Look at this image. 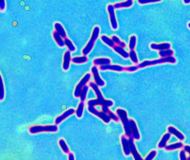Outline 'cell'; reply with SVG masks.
Returning <instances> with one entry per match:
<instances>
[{
  "mask_svg": "<svg viewBox=\"0 0 190 160\" xmlns=\"http://www.w3.org/2000/svg\"><path fill=\"white\" fill-rule=\"evenodd\" d=\"M84 105H85V103H84V101H81V102L79 104V105H78V108L75 112L76 116V117H78V118H81V117H83Z\"/></svg>",
  "mask_w": 190,
  "mask_h": 160,
  "instance_id": "26",
  "label": "cell"
},
{
  "mask_svg": "<svg viewBox=\"0 0 190 160\" xmlns=\"http://www.w3.org/2000/svg\"><path fill=\"white\" fill-rule=\"evenodd\" d=\"M183 3L185 4H188L190 3V0H183Z\"/></svg>",
  "mask_w": 190,
  "mask_h": 160,
  "instance_id": "44",
  "label": "cell"
},
{
  "mask_svg": "<svg viewBox=\"0 0 190 160\" xmlns=\"http://www.w3.org/2000/svg\"><path fill=\"white\" fill-rule=\"evenodd\" d=\"M111 62V60L107 57L96 58L93 60V64L96 66L108 65Z\"/></svg>",
  "mask_w": 190,
  "mask_h": 160,
  "instance_id": "18",
  "label": "cell"
},
{
  "mask_svg": "<svg viewBox=\"0 0 190 160\" xmlns=\"http://www.w3.org/2000/svg\"><path fill=\"white\" fill-rule=\"evenodd\" d=\"M6 8L5 0H0V10L1 11L5 10Z\"/></svg>",
  "mask_w": 190,
  "mask_h": 160,
  "instance_id": "40",
  "label": "cell"
},
{
  "mask_svg": "<svg viewBox=\"0 0 190 160\" xmlns=\"http://www.w3.org/2000/svg\"><path fill=\"white\" fill-rule=\"evenodd\" d=\"M158 54L161 57H169L174 55V52L172 49H169L160 51Z\"/></svg>",
  "mask_w": 190,
  "mask_h": 160,
  "instance_id": "29",
  "label": "cell"
},
{
  "mask_svg": "<svg viewBox=\"0 0 190 160\" xmlns=\"http://www.w3.org/2000/svg\"><path fill=\"white\" fill-rule=\"evenodd\" d=\"M99 69L100 71H113L118 72H121L124 71V67L122 66L118 65H102L100 66Z\"/></svg>",
  "mask_w": 190,
  "mask_h": 160,
  "instance_id": "13",
  "label": "cell"
},
{
  "mask_svg": "<svg viewBox=\"0 0 190 160\" xmlns=\"http://www.w3.org/2000/svg\"><path fill=\"white\" fill-rule=\"evenodd\" d=\"M59 144L61 149L63 150V151L65 153H67V154L69 153V149L64 139H60L59 141Z\"/></svg>",
  "mask_w": 190,
  "mask_h": 160,
  "instance_id": "28",
  "label": "cell"
},
{
  "mask_svg": "<svg viewBox=\"0 0 190 160\" xmlns=\"http://www.w3.org/2000/svg\"><path fill=\"white\" fill-rule=\"evenodd\" d=\"M157 155V151L155 150H152L150 153L145 158L146 160H152L155 158Z\"/></svg>",
  "mask_w": 190,
  "mask_h": 160,
  "instance_id": "35",
  "label": "cell"
},
{
  "mask_svg": "<svg viewBox=\"0 0 190 160\" xmlns=\"http://www.w3.org/2000/svg\"><path fill=\"white\" fill-rule=\"evenodd\" d=\"M167 130H168L169 133H171L172 135H174L180 141H183L185 139V136L181 132H180L179 130H177L176 128L174 127L169 126Z\"/></svg>",
  "mask_w": 190,
  "mask_h": 160,
  "instance_id": "17",
  "label": "cell"
},
{
  "mask_svg": "<svg viewBox=\"0 0 190 160\" xmlns=\"http://www.w3.org/2000/svg\"><path fill=\"white\" fill-rule=\"evenodd\" d=\"M183 144L182 142H177V143H176V144L167 145V146H166L165 147V149L166 151H171V150H174V149H181V148L183 147Z\"/></svg>",
  "mask_w": 190,
  "mask_h": 160,
  "instance_id": "25",
  "label": "cell"
},
{
  "mask_svg": "<svg viewBox=\"0 0 190 160\" xmlns=\"http://www.w3.org/2000/svg\"><path fill=\"white\" fill-rule=\"evenodd\" d=\"M179 158L181 160H188V158H186V155L185 153V151L181 150L179 152Z\"/></svg>",
  "mask_w": 190,
  "mask_h": 160,
  "instance_id": "38",
  "label": "cell"
},
{
  "mask_svg": "<svg viewBox=\"0 0 190 160\" xmlns=\"http://www.w3.org/2000/svg\"><path fill=\"white\" fill-rule=\"evenodd\" d=\"M184 150L186 152H188L190 155V146L188 145H186L184 146Z\"/></svg>",
  "mask_w": 190,
  "mask_h": 160,
  "instance_id": "41",
  "label": "cell"
},
{
  "mask_svg": "<svg viewBox=\"0 0 190 160\" xmlns=\"http://www.w3.org/2000/svg\"><path fill=\"white\" fill-rule=\"evenodd\" d=\"M188 160H190V158H188Z\"/></svg>",
  "mask_w": 190,
  "mask_h": 160,
  "instance_id": "46",
  "label": "cell"
},
{
  "mask_svg": "<svg viewBox=\"0 0 190 160\" xmlns=\"http://www.w3.org/2000/svg\"><path fill=\"white\" fill-rule=\"evenodd\" d=\"M53 38H54V40L56 41V43L58 45V46L61 47V48H63L65 45V41L63 40V38L59 34V33H57L55 31L53 33Z\"/></svg>",
  "mask_w": 190,
  "mask_h": 160,
  "instance_id": "23",
  "label": "cell"
},
{
  "mask_svg": "<svg viewBox=\"0 0 190 160\" xmlns=\"http://www.w3.org/2000/svg\"><path fill=\"white\" fill-rule=\"evenodd\" d=\"M176 62V58L171 56L169 57H161V59H156V60H145L144 62L140 63L138 66L139 68H143L148 66L157 65V64H164V63L175 64Z\"/></svg>",
  "mask_w": 190,
  "mask_h": 160,
  "instance_id": "3",
  "label": "cell"
},
{
  "mask_svg": "<svg viewBox=\"0 0 190 160\" xmlns=\"http://www.w3.org/2000/svg\"><path fill=\"white\" fill-rule=\"evenodd\" d=\"M151 49L155 50H165L167 49H171V44L169 43H152L150 45Z\"/></svg>",
  "mask_w": 190,
  "mask_h": 160,
  "instance_id": "15",
  "label": "cell"
},
{
  "mask_svg": "<svg viewBox=\"0 0 190 160\" xmlns=\"http://www.w3.org/2000/svg\"><path fill=\"white\" fill-rule=\"evenodd\" d=\"M69 160H75V157H74V155H73V153H69Z\"/></svg>",
  "mask_w": 190,
  "mask_h": 160,
  "instance_id": "42",
  "label": "cell"
},
{
  "mask_svg": "<svg viewBox=\"0 0 190 160\" xmlns=\"http://www.w3.org/2000/svg\"><path fill=\"white\" fill-rule=\"evenodd\" d=\"M30 133L31 134L41 133V132H56L58 130V127L57 125H48L45 126H34L30 128Z\"/></svg>",
  "mask_w": 190,
  "mask_h": 160,
  "instance_id": "5",
  "label": "cell"
},
{
  "mask_svg": "<svg viewBox=\"0 0 190 160\" xmlns=\"http://www.w3.org/2000/svg\"><path fill=\"white\" fill-rule=\"evenodd\" d=\"M129 121H130V125H131V127L132 136L133 137L134 139L139 140L141 139V135H140L138 127L137 126L136 122L132 119L129 120Z\"/></svg>",
  "mask_w": 190,
  "mask_h": 160,
  "instance_id": "14",
  "label": "cell"
},
{
  "mask_svg": "<svg viewBox=\"0 0 190 160\" xmlns=\"http://www.w3.org/2000/svg\"><path fill=\"white\" fill-rule=\"evenodd\" d=\"M55 30L57 33H59L63 38H67V33L65 30L64 28L62 26V25L59 22H56L54 24Z\"/></svg>",
  "mask_w": 190,
  "mask_h": 160,
  "instance_id": "19",
  "label": "cell"
},
{
  "mask_svg": "<svg viewBox=\"0 0 190 160\" xmlns=\"http://www.w3.org/2000/svg\"><path fill=\"white\" fill-rule=\"evenodd\" d=\"M188 27H189V29H190V22L188 24Z\"/></svg>",
  "mask_w": 190,
  "mask_h": 160,
  "instance_id": "45",
  "label": "cell"
},
{
  "mask_svg": "<svg viewBox=\"0 0 190 160\" xmlns=\"http://www.w3.org/2000/svg\"><path fill=\"white\" fill-rule=\"evenodd\" d=\"M88 111L91 114H94L96 117L101 119L105 123H109L111 121V118L108 114L105 113L104 112L98 111L94 106H88Z\"/></svg>",
  "mask_w": 190,
  "mask_h": 160,
  "instance_id": "7",
  "label": "cell"
},
{
  "mask_svg": "<svg viewBox=\"0 0 190 160\" xmlns=\"http://www.w3.org/2000/svg\"><path fill=\"white\" fill-rule=\"evenodd\" d=\"M162 0H138V2L141 5L150 3H155L160 2Z\"/></svg>",
  "mask_w": 190,
  "mask_h": 160,
  "instance_id": "36",
  "label": "cell"
},
{
  "mask_svg": "<svg viewBox=\"0 0 190 160\" xmlns=\"http://www.w3.org/2000/svg\"><path fill=\"white\" fill-rule=\"evenodd\" d=\"M71 60V52L69 50H67L65 53L64 55V62L63 64V69L64 71H67L69 69Z\"/></svg>",
  "mask_w": 190,
  "mask_h": 160,
  "instance_id": "16",
  "label": "cell"
},
{
  "mask_svg": "<svg viewBox=\"0 0 190 160\" xmlns=\"http://www.w3.org/2000/svg\"><path fill=\"white\" fill-rule=\"evenodd\" d=\"M91 71L94 76V81L96 85H98L99 87L104 86L105 85V83L100 76V74L98 71V69L96 67V65H94L91 68Z\"/></svg>",
  "mask_w": 190,
  "mask_h": 160,
  "instance_id": "9",
  "label": "cell"
},
{
  "mask_svg": "<svg viewBox=\"0 0 190 160\" xmlns=\"http://www.w3.org/2000/svg\"><path fill=\"white\" fill-rule=\"evenodd\" d=\"M112 39L113 41H114V43L115 44H116L117 45H119V43H121V40H120L118 36H113L112 37Z\"/></svg>",
  "mask_w": 190,
  "mask_h": 160,
  "instance_id": "39",
  "label": "cell"
},
{
  "mask_svg": "<svg viewBox=\"0 0 190 160\" xmlns=\"http://www.w3.org/2000/svg\"><path fill=\"white\" fill-rule=\"evenodd\" d=\"M99 34H100V28L98 26H95L92 32L90 40L89 41L86 47L82 50V54L83 55H87L90 53L94 47V43L95 41L99 37Z\"/></svg>",
  "mask_w": 190,
  "mask_h": 160,
  "instance_id": "4",
  "label": "cell"
},
{
  "mask_svg": "<svg viewBox=\"0 0 190 160\" xmlns=\"http://www.w3.org/2000/svg\"><path fill=\"white\" fill-rule=\"evenodd\" d=\"M113 49L117 53H118V54L120 55L121 57H123V58L127 59L129 57V54L128 53L126 52L124 48H122L121 46H119V45H115V46L113 48Z\"/></svg>",
  "mask_w": 190,
  "mask_h": 160,
  "instance_id": "20",
  "label": "cell"
},
{
  "mask_svg": "<svg viewBox=\"0 0 190 160\" xmlns=\"http://www.w3.org/2000/svg\"><path fill=\"white\" fill-rule=\"evenodd\" d=\"M171 138V133H167L163 135L162 138L158 144V147L159 149H163L167 146V143L169 141V139Z\"/></svg>",
  "mask_w": 190,
  "mask_h": 160,
  "instance_id": "21",
  "label": "cell"
},
{
  "mask_svg": "<svg viewBox=\"0 0 190 160\" xmlns=\"http://www.w3.org/2000/svg\"><path fill=\"white\" fill-rule=\"evenodd\" d=\"M138 66L134 65V66H128L124 68V71L128 72H134L135 71H137L138 69Z\"/></svg>",
  "mask_w": 190,
  "mask_h": 160,
  "instance_id": "37",
  "label": "cell"
},
{
  "mask_svg": "<svg viewBox=\"0 0 190 160\" xmlns=\"http://www.w3.org/2000/svg\"><path fill=\"white\" fill-rule=\"evenodd\" d=\"M75 112V110L74 108H70L64 112L62 115L59 116L56 118L55 121V125H59L64 120L67 118V117H69L71 115L74 114Z\"/></svg>",
  "mask_w": 190,
  "mask_h": 160,
  "instance_id": "11",
  "label": "cell"
},
{
  "mask_svg": "<svg viewBox=\"0 0 190 160\" xmlns=\"http://www.w3.org/2000/svg\"><path fill=\"white\" fill-rule=\"evenodd\" d=\"M1 92L0 95V100H2L5 98V88H4L2 76H1Z\"/></svg>",
  "mask_w": 190,
  "mask_h": 160,
  "instance_id": "34",
  "label": "cell"
},
{
  "mask_svg": "<svg viewBox=\"0 0 190 160\" xmlns=\"http://www.w3.org/2000/svg\"><path fill=\"white\" fill-rule=\"evenodd\" d=\"M137 43V37L135 35H132L130 38L129 43V48L131 50H134Z\"/></svg>",
  "mask_w": 190,
  "mask_h": 160,
  "instance_id": "32",
  "label": "cell"
},
{
  "mask_svg": "<svg viewBox=\"0 0 190 160\" xmlns=\"http://www.w3.org/2000/svg\"><path fill=\"white\" fill-rule=\"evenodd\" d=\"M129 54V57L131 58L132 62L134 64H138L139 60H138V59L137 57L136 52H135L134 50H132L130 51Z\"/></svg>",
  "mask_w": 190,
  "mask_h": 160,
  "instance_id": "31",
  "label": "cell"
},
{
  "mask_svg": "<svg viewBox=\"0 0 190 160\" xmlns=\"http://www.w3.org/2000/svg\"><path fill=\"white\" fill-rule=\"evenodd\" d=\"M91 76V74L88 73L83 76V78L79 82V83L75 87V90L74 92V95L75 98H80L81 90L83 89L84 87L86 86V84H87L90 80Z\"/></svg>",
  "mask_w": 190,
  "mask_h": 160,
  "instance_id": "6",
  "label": "cell"
},
{
  "mask_svg": "<svg viewBox=\"0 0 190 160\" xmlns=\"http://www.w3.org/2000/svg\"><path fill=\"white\" fill-rule=\"evenodd\" d=\"M89 87H91L96 94L97 99H91L88 101L87 106H102V111L104 112L105 113L109 114L112 111L109 109V107H112L114 104L113 101L112 100H106L102 95V92L98 88V85H96L95 83L90 82L89 83Z\"/></svg>",
  "mask_w": 190,
  "mask_h": 160,
  "instance_id": "1",
  "label": "cell"
},
{
  "mask_svg": "<svg viewBox=\"0 0 190 160\" xmlns=\"http://www.w3.org/2000/svg\"><path fill=\"white\" fill-rule=\"evenodd\" d=\"M88 60V58L86 57V55H83L81 57H73L72 59V62L77 64L85 63V62H87Z\"/></svg>",
  "mask_w": 190,
  "mask_h": 160,
  "instance_id": "24",
  "label": "cell"
},
{
  "mask_svg": "<svg viewBox=\"0 0 190 160\" xmlns=\"http://www.w3.org/2000/svg\"><path fill=\"white\" fill-rule=\"evenodd\" d=\"M121 142L123 147V152L126 156H128L131 154L129 139L127 138L126 135H122L121 136Z\"/></svg>",
  "mask_w": 190,
  "mask_h": 160,
  "instance_id": "12",
  "label": "cell"
},
{
  "mask_svg": "<svg viewBox=\"0 0 190 160\" xmlns=\"http://www.w3.org/2000/svg\"><path fill=\"white\" fill-rule=\"evenodd\" d=\"M119 46H121V47L123 48H126V43H124V41H121V43H119Z\"/></svg>",
  "mask_w": 190,
  "mask_h": 160,
  "instance_id": "43",
  "label": "cell"
},
{
  "mask_svg": "<svg viewBox=\"0 0 190 160\" xmlns=\"http://www.w3.org/2000/svg\"><path fill=\"white\" fill-rule=\"evenodd\" d=\"M88 90L89 86L86 85V86L84 87L83 89L81 90V96H80V99H81V101L84 102L86 100V95H87Z\"/></svg>",
  "mask_w": 190,
  "mask_h": 160,
  "instance_id": "33",
  "label": "cell"
},
{
  "mask_svg": "<svg viewBox=\"0 0 190 160\" xmlns=\"http://www.w3.org/2000/svg\"><path fill=\"white\" fill-rule=\"evenodd\" d=\"M133 1L131 0H127L125 2H123L117 3L114 5V8L116 9H119L121 8H128L131 7L133 5Z\"/></svg>",
  "mask_w": 190,
  "mask_h": 160,
  "instance_id": "22",
  "label": "cell"
},
{
  "mask_svg": "<svg viewBox=\"0 0 190 160\" xmlns=\"http://www.w3.org/2000/svg\"><path fill=\"white\" fill-rule=\"evenodd\" d=\"M131 1H132V0H131Z\"/></svg>",
  "mask_w": 190,
  "mask_h": 160,
  "instance_id": "47",
  "label": "cell"
},
{
  "mask_svg": "<svg viewBox=\"0 0 190 160\" xmlns=\"http://www.w3.org/2000/svg\"><path fill=\"white\" fill-rule=\"evenodd\" d=\"M116 113L123 125V127L125 132V135L128 137L132 136L131 127L130 121L128 118V114L126 110L123 109L118 108L116 110Z\"/></svg>",
  "mask_w": 190,
  "mask_h": 160,
  "instance_id": "2",
  "label": "cell"
},
{
  "mask_svg": "<svg viewBox=\"0 0 190 160\" xmlns=\"http://www.w3.org/2000/svg\"><path fill=\"white\" fill-rule=\"evenodd\" d=\"M134 139L132 136L130 137H129V146L131 149V153L133 155L134 159L136 160H142V158H141V155H139V153L138 152L136 149V147L135 146L134 144Z\"/></svg>",
  "mask_w": 190,
  "mask_h": 160,
  "instance_id": "10",
  "label": "cell"
},
{
  "mask_svg": "<svg viewBox=\"0 0 190 160\" xmlns=\"http://www.w3.org/2000/svg\"><path fill=\"white\" fill-rule=\"evenodd\" d=\"M65 45L67 46V48L69 49L70 52H74L76 50V47L74 46V45L73 44L72 42L69 39L65 38Z\"/></svg>",
  "mask_w": 190,
  "mask_h": 160,
  "instance_id": "30",
  "label": "cell"
},
{
  "mask_svg": "<svg viewBox=\"0 0 190 160\" xmlns=\"http://www.w3.org/2000/svg\"><path fill=\"white\" fill-rule=\"evenodd\" d=\"M101 40L102 41L105 43L106 45H107L108 46H109L110 48H114L115 46V44L114 41H113L112 39H110L109 38H108L106 35H102L101 36Z\"/></svg>",
  "mask_w": 190,
  "mask_h": 160,
  "instance_id": "27",
  "label": "cell"
},
{
  "mask_svg": "<svg viewBox=\"0 0 190 160\" xmlns=\"http://www.w3.org/2000/svg\"><path fill=\"white\" fill-rule=\"evenodd\" d=\"M115 9L114 6L112 5H109L107 6V11L109 15L110 24L112 28L114 30H117L118 27V22L115 16Z\"/></svg>",
  "mask_w": 190,
  "mask_h": 160,
  "instance_id": "8",
  "label": "cell"
}]
</instances>
